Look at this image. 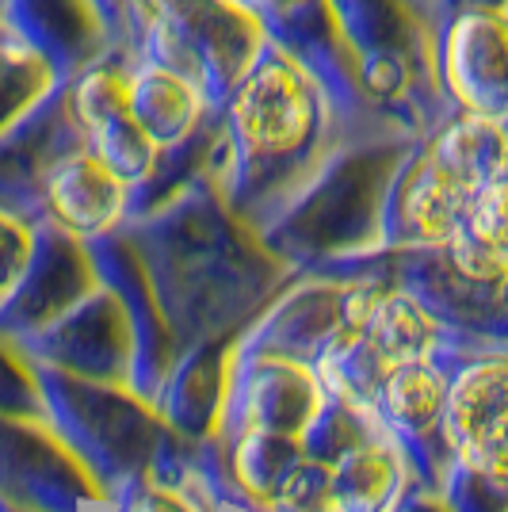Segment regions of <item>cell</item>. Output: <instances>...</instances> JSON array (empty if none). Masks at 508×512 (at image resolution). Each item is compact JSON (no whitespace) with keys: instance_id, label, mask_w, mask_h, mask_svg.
<instances>
[{"instance_id":"1","label":"cell","mask_w":508,"mask_h":512,"mask_svg":"<svg viewBox=\"0 0 508 512\" xmlns=\"http://www.w3.org/2000/svg\"><path fill=\"white\" fill-rule=\"evenodd\" d=\"M508 363L505 352H478L447 371V394L436 440L455 470L505 490L508 478Z\"/></svg>"},{"instance_id":"2","label":"cell","mask_w":508,"mask_h":512,"mask_svg":"<svg viewBox=\"0 0 508 512\" xmlns=\"http://www.w3.org/2000/svg\"><path fill=\"white\" fill-rule=\"evenodd\" d=\"M325 402L329 398L314 360H302L283 348H260L230 371L226 417L230 428H268L306 440Z\"/></svg>"},{"instance_id":"3","label":"cell","mask_w":508,"mask_h":512,"mask_svg":"<svg viewBox=\"0 0 508 512\" xmlns=\"http://www.w3.org/2000/svg\"><path fill=\"white\" fill-rule=\"evenodd\" d=\"M233 130L256 157H283L306 146L318 123L314 85L287 58H268L233 96Z\"/></svg>"},{"instance_id":"4","label":"cell","mask_w":508,"mask_h":512,"mask_svg":"<svg viewBox=\"0 0 508 512\" xmlns=\"http://www.w3.org/2000/svg\"><path fill=\"white\" fill-rule=\"evenodd\" d=\"M447 329L413 291H390L379 299L375 314L363 329L360 344L348 356H333L344 371L348 386L371 402V390L382 375L398 363L413 360H436L447 356Z\"/></svg>"},{"instance_id":"5","label":"cell","mask_w":508,"mask_h":512,"mask_svg":"<svg viewBox=\"0 0 508 512\" xmlns=\"http://www.w3.org/2000/svg\"><path fill=\"white\" fill-rule=\"evenodd\" d=\"M413 459L398 436L371 428L325 463L333 512H398L409 493Z\"/></svg>"},{"instance_id":"6","label":"cell","mask_w":508,"mask_h":512,"mask_svg":"<svg viewBox=\"0 0 508 512\" xmlns=\"http://www.w3.org/2000/svg\"><path fill=\"white\" fill-rule=\"evenodd\" d=\"M130 203V184L92 150L69 153L46 176V211L73 237L111 234Z\"/></svg>"},{"instance_id":"7","label":"cell","mask_w":508,"mask_h":512,"mask_svg":"<svg viewBox=\"0 0 508 512\" xmlns=\"http://www.w3.org/2000/svg\"><path fill=\"white\" fill-rule=\"evenodd\" d=\"M447 85L470 115L501 119L505 104V12L474 8L447 39Z\"/></svg>"},{"instance_id":"8","label":"cell","mask_w":508,"mask_h":512,"mask_svg":"<svg viewBox=\"0 0 508 512\" xmlns=\"http://www.w3.org/2000/svg\"><path fill=\"white\" fill-rule=\"evenodd\" d=\"M447 394V363L444 356L436 360H413L398 363L382 375L371 390L375 417L390 436L402 444L409 440H432L440 428V409Z\"/></svg>"},{"instance_id":"9","label":"cell","mask_w":508,"mask_h":512,"mask_svg":"<svg viewBox=\"0 0 508 512\" xmlns=\"http://www.w3.org/2000/svg\"><path fill=\"white\" fill-rule=\"evenodd\" d=\"M314 455L302 436L268 432V428H233L230 432V474L233 486L256 509L272 512L276 497Z\"/></svg>"},{"instance_id":"10","label":"cell","mask_w":508,"mask_h":512,"mask_svg":"<svg viewBox=\"0 0 508 512\" xmlns=\"http://www.w3.org/2000/svg\"><path fill=\"white\" fill-rule=\"evenodd\" d=\"M474 188H466L459 176L421 153V161L409 169L402 192H398V226L405 241L421 245V249H440L451 230L459 226L466 203Z\"/></svg>"},{"instance_id":"11","label":"cell","mask_w":508,"mask_h":512,"mask_svg":"<svg viewBox=\"0 0 508 512\" xmlns=\"http://www.w3.org/2000/svg\"><path fill=\"white\" fill-rule=\"evenodd\" d=\"M130 119L149 134L157 150H169L184 142L203 111V96L188 77L149 65L142 73H130V96H127Z\"/></svg>"},{"instance_id":"12","label":"cell","mask_w":508,"mask_h":512,"mask_svg":"<svg viewBox=\"0 0 508 512\" xmlns=\"http://www.w3.org/2000/svg\"><path fill=\"white\" fill-rule=\"evenodd\" d=\"M428 157L440 161L451 176H459L466 188H482L489 176L505 172V134H501V119H486V115H466L428 146Z\"/></svg>"},{"instance_id":"13","label":"cell","mask_w":508,"mask_h":512,"mask_svg":"<svg viewBox=\"0 0 508 512\" xmlns=\"http://www.w3.org/2000/svg\"><path fill=\"white\" fill-rule=\"evenodd\" d=\"M88 138H92V153H96L104 165H111V169L119 172L130 188L142 184L149 172L157 169L161 150L149 142L146 130L130 119V111L107 119V123H100L96 130H88Z\"/></svg>"},{"instance_id":"14","label":"cell","mask_w":508,"mask_h":512,"mask_svg":"<svg viewBox=\"0 0 508 512\" xmlns=\"http://www.w3.org/2000/svg\"><path fill=\"white\" fill-rule=\"evenodd\" d=\"M455 268V276L466 279L470 287H486V291H501L508 272V245L497 241H482V237L466 234V230H451L444 245H440Z\"/></svg>"},{"instance_id":"15","label":"cell","mask_w":508,"mask_h":512,"mask_svg":"<svg viewBox=\"0 0 508 512\" xmlns=\"http://www.w3.org/2000/svg\"><path fill=\"white\" fill-rule=\"evenodd\" d=\"M130 96V73L123 69H96L88 73L77 88V119L85 130H96L100 123L115 119L127 111Z\"/></svg>"},{"instance_id":"16","label":"cell","mask_w":508,"mask_h":512,"mask_svg":"<svg viewBox=\"0 0 508 512\" xmlns=\"http://www.w3.org/2000/svg\"><path fill=\"white\" fill-rule=\"evenodd\" d=\"M123 512H203V509L180 490H142L134 501H127Z\"/></svg>"},{"instance_id":"17","label":"cell","mask_w":508,"mask_h":512,"mask_svg":"<svg viewBox=\"0 0 508 512\" xmlns=\"http://www.w3.org/2000/svg\"><path fill=\"white\" fill-rule=\"evenodd\" d=\"M272 4H287V0H272Z\"/></svg>"}]
</instances>
